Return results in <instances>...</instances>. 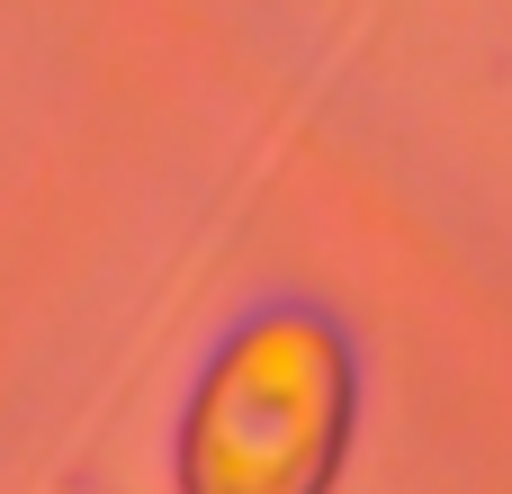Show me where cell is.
Returning a JSON list of instances; mask_svg holds the SVG:
<instances>
[{
	"instance_id": "6da1fadb",
	"label": "cell",
	"mask_w": 512,
	"mask_h": 494,
	"mask_svg": "<svg viewBox=\"0 0 512 494\" xmlns=\"http://www.w3.org/2000/svg\"><path fill=\"white\" fill-rule=\"evenodd\" d=\"M342 351L306 315L234 333L198 414H189V494H315L342 441Z\"/></svg>"
}]
</instances>
